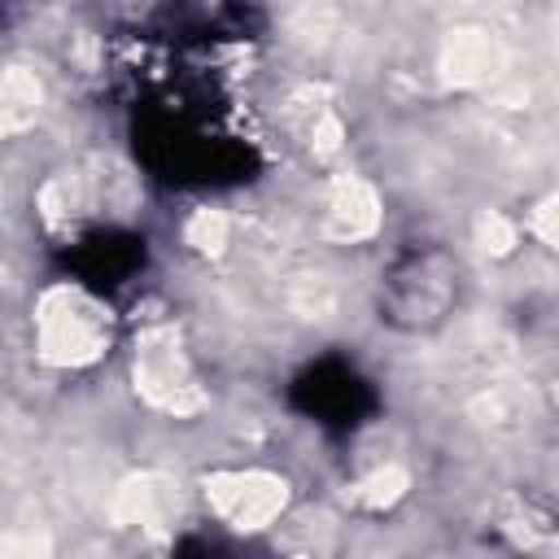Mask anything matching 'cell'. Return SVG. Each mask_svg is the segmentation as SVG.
Returning a JSON list of instances; mask_svg holds the SVG:
<instances>
[{
    "label": "cell",
    "mask_w": 559,
    "mask_h": 559,
    "mask_svg": "<svg viewBox=\"0 0 559 559\" xmlns=\"http://www.w3.org/2000/svg\"><path fill=\"white\" fill-rule=\"evenodd\" d=\"M537 236L559 249V197H550V201L537 210Z\"/></svg>",
    "instance_id": "obj_10"
},
{
    "label": "cell",
    "mask_w": 559,
    "mask_h": 559,
    "mask_svg": "<svg viewBox=\"0 0 559 559\" xmlns=\"http://www.w3.org/2000/svg\"><path fill=\"white\" fill-rule=\"evenodd\" d=\"M39 79L26 70V66H9L4 70V83H0V127L4 135H17L35 122L39 114Z\"/></svg>",
    "instance_id": "obj_6"
},
{
    "label": "cell",
    "mask_w": 559,
    "mask_h": 559,
    "mask_svg": "<svg viewBox=\"0 0 559 559\" xmlns=\"http://www.w3.org/2000/svg\"><path fill=\"white\" fill-rule=\"evenodd\" d=\"M35 328H39V354L61 367L92 362L105 349V314L74 288L44 293Z\"/></svg>",
    "instance_id": "obj_1"
},
{
    "label": "cell",
    "mask_w": 559,
    "mask_h": 559,
    "mask_svg": "<svg viewBox=\"0 0 559 559\" xmlns=\"http://www.w3.org/2000/svg\"><path fill=\"white\" fill-rule=\"evenodd\" d=\"M402 493H406V467H397V463H384L367 480L354 485V502H362V507H389Z\"/></svg>",
    "instance_id": "obj_7"
},
{
    "label": "cell",
    "mask_w": 559,
    "mask_h": 559,
    "mask_svg": "<svg viewBox=\"0 0 559 559\" xmlns=\"http://www.w3.org/2000/svg\"><path fill=\"white\" fill-rule=\"evenodd\" d=\"M380 223V201L376 192L354 179V175H341L328 192V210H323V231L336 236V240H362L371 236Z\"/></svg>",
    "instance_id": "obj_4"
},
{
    "label": "cell",
    "mask_w": 559,
    "mask_h": 559,
    "mask_svg": "<svg viewBox=\"0 0 559 559\" xmlns=\"http://www.w3.org/2000/svg\"><path fill=\"white\" fill-rule=\"evenodd\" d=\"M188 245L201 249V253H223V245H227V218L218 210H197L188 218Z\"/></svg>",
    "instance_id": "obj_8"
},
{
    "label": "cell",
    "mask_w": 559,
    "mask_h": 559,
    "mask_svg": "<svg viewBox=\"0 0 559 559\" xmlns=\"http://www.w3.org/2000/svg\"><path fill=\"white\" fill-rule=\"evenodd\" d=\"M135 389L166 415H192V411L205 406V393L188 371V358L179 349L175 328L157 323L140 336V345H135Z\"/></svg>",
    "instance_id": "obj_2"
},
{
    "label": "cell",
    "mask_w": 559,
    "mask_h": 559,
    "mask_svg": "<svg viewBox=\"0 0 559 559\" xmlns=\"http://www.w3.org/2000/svg\"><path fill=\"white\" fill-rule=\"evenodd\" d=\"M476 240H480V249H489V253H511L515 227H511L502 214H485V218L476 223Z\"/></svg>",
    "instance_id": "obj_9"
},
{
    "label": "cell",
    "mask_w": 559,
    "mask_h": 559,
    "mask_svg": "<svg viewBox=\"0 0 559 559\" xmlns=\"http://www.w3.org/2000/svg\"><path fill=\"white\" fill-rule=\"evenodd\" d=\"M555 397H559V389H555Z\"/></svg>",
    "instance_id": "obj_11"
},
{
    "label": "cell",
    "mask_w": 559,
    "mask_h": 559,
    "mask_svg": "<svg viewBox=\"0 0 559 559\" xmlns=\"http://www.w3.org/2000/svg\"><path fill=\"white\" fill-rule=\"evenodd\" d=\"M210 507L236 528H262L284 507V480L266 472H223L205 480Z\"/></svg>",
    "instance_id": "obj_3"
},
{
    "label": "cell",
    "mask_w": 559,
    "mask_h": 559,
    "mask_svg": "<svg viewBox=\"0 0 559 559\" xmlns=\"http://www.w3.org/2000/svg\"><path fill=\"white\" fill-rule=\"evenodd\" d=\"M502 66V48L485 31H454L441 52V70L454 83H485Z\"/></svg>",
    "instance_id": "obj_5"
}]
</instances>
